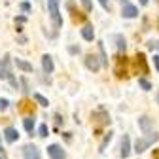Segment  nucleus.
<instances>
[{"label": "nucleus", "mask_w": 159, "mask_h": 159, "mask_svg": "<svg viewBox=\"0 0 159 159\" xmlns=\"http://www.w3.org/2000/svg\"><path fill=\"white\" fill-rule=\"evenodd\" d=\"M0 80H8V82L11 84V87L17 89V80L13 78V72H11V61L10 57L4 55L2 61H0Z\"/></svg>", "instance_id": "nucleus-1"}, {"label": "nucleus", "mask_w": 159, "mask_h": 159, "mask_svg": "<svg viewBox=\"0 0 159 159\" xmlns=\"http://www.w3.org/2000/svg\"><path fill=\"white\" fill-rule=\"evenodd\" d=\"M159 140V133H146V136L142 138H136V142H134V153H142L146 152L153 142Z\"/></svg>", "instance_id": "nucleus-2"}, {"label": "nucleus", "mask_w": 159, "mask_h": 159, "mask_svg": "<svg viewBox=\"0 0 159 159\" xmlns=\"http://www.w3.org/2000/svg\"><path fill=\"white\" fill-rule=\"evenodd\" d=\"M48 13L53 23V29H61L63 17H61V11H59V0H48Z\"/></svg>", "instance_id": "nucleus-3"}, {"label": "nucleus", "mask_w": 159, "mask_h": 159, "mask_svg": "<svg viewBox=\"0 0 159 159\" xmlns=\"http://www.w3.org/2000/svg\"><path fill=\"white\" fill-rule=\"evenodd\" d=\"M129 61H127V57L125 55H119L116 59V76L117 78H127L129 76Z\"/></svg>", "instance_id": "nucleus-4"}, {"label": "nucleus", "mask_w": 159, "mask_h": 159, "mask_svg": "<svg viewBox=\"0 0 159 159\" xmlns=\"http://www.w3.org/2000/svg\"><path fill=\"white\" fill-rule=\"evenodd\" d=\"M134 70H136V74H148L150 72L144 53H136V57H134Z\"/></svg>", "instance_id": "nucleus-5"}, {"label": "nucleus", "mask_w": 159, "mask_h": 159, "mask_svg": "<svg viewBox=\"0 0 159 159\" xmlns=\"http://www.w3.org/2000/svg\"><path fill=\"white\" fill-rule=\"evenodd\" d=\"M91 117H93V121H97L98 125H108L110 123V114L101 106V108H97L93 114H91Z\"/></svg>", "instance_id": "nucleus-6"}, {"label": "nucleus", "mask_w": 159, "mask_h": 159, "mask_svg": "<svg viewBox=\"0 0 159 159\" xmlns=\"http://www.w3.org/2000/svg\"><path fill=\"white\" fill-rule=\"evenodd\" d=\"M48 155H49L51 159H65V157H66L65 150L59 146V144H51V146H48Z\"/></svg>", "instance_id": "nucleus-7"}, {"label": "nucleus", "mask_w": 159, "mask_h": 159, "mask_svg": "<svg viewBox=\"0 0 159 159\" xmlns=\"http://www.w3.org/2000/svg\"><path fill=\"white\" fill-rule=\"evenodd\" d=\"M101 61L97 59V55H93V53H89L87 57H85V66L89 68V70H93V72H97L98 68H101Z\"/></svg>", "instance_id": "nucleus-8"}, {"label": "nucleus", "mask_w": 159, "mask_h": 159, "mask_svg": "<svg viewBox=\"0 0 159 159\" xmlns=\"http://www.w3.org/2000/svg\"><path fill=\"white\" fill-rule=\"evenodd\" d=\"M119 153H121L123 159H127L131 155V138L127 134H123V138H121V150H119Z\"/></svg>", "instance_id": "nucleus-9"}, {"label": "nucleus", "mask_w": 159, "mask_h": 159, "mask_svg": "<svg viewBox=\"0 0 159 159\" xmlns=\"http://www.w3.org/2000/svg\"><path fill=\"white\" fill-rule=\"evenodd\" d=\"M152 125H153V119L150 116H140V117H138V127H140L144 133H150Z\"/></svg>", "instance_id": "nucleus-10"}, {"label": "nucleus", "mask_w": 159, "mask_h": 159, "mask_svg": "<svg viewBox=\"0 0 159 159\" xmlns=\"http://www.w3.org/2000/svg\"><path fill=\"white\" fill-rule=\"evenodd\" d=\"M23 153H25V159H40V152L36 146H25L23 148Z\"/></svg>", "instance_id": "nucleus-11"}, {"label": "nucleus", "mask_w": 159, "mask_h": 159, "mask_svg": "<svg viewBox=\"0 0 159 159\" xmlns=\"http://www.w3.org/2000/svg\"><path fill=\"white\" fill-rule=\"evenodd\" d=\"M4 138L11 144V142H15L17 138H19V133H17V129L15 127H6L4 129Z\"/></svg>", "instance_id": "nucleus-12"}, {"label": "nucleus", "mask_w": 159, "mask_h": 159, "mask_svg": "<svg viewBox=\"0 0 159 159\" xmlns=\"http://www.w3.org/2000/svg\"><path fill=\"white\" fill-rule=\"evenodd\" d=\"M121 15H123V17H127V19H133V17H136V15H138V10H136L133 4H125V6H123V10H121Z\"/></svg>", "instance_id": "nucleus-13"}, {"label": "nucleus", "mask_w": 159, "mask_h": 159, "mask_svg": "<svg viewBox=\"0 0 159 159\" xmlns=\"http://www.w3.org/2000/svg\"><path fill=\"white\" fill-rule=\"evenodd\" d=\"M42 68H44L46 74H51V72H53V61H51L49 55H44V57H42Z\"/></svg>", "instance_id": "nucleus-14"}, {"label": "nucleus", "mask_w": 159, "mask_h": 159, "mask_svg": "<svg viewBox=\"0 0 159 159\" xmlns=\"http://www.w3.org/2000/svg\"><path fill=\"white\" fill-rule=\"evenodd\" d=\"M82 36H84V40H87V42H93V38H95L93 27H91V25H85V27L82 29Z\"/></svg>", "instance_id": "nucleus-15"}, {"label": "nucleus", "mask_w": 159, "mask_h": 159, "mask_svg": "<svg viewBox=\"0 0 159 159\" xmlns=\"http://www.w3.org/2000/svg\"><path fill=\"white\" fill-rule=\"evenodd\" d=\"M15 65H17V68H21L25 72H32V65L27 63V61H23V59H15Z\"/></svg>", "instance_id": "nucleus-16"}, {"label": "nucleus", "mask_w": 159, "mask_h": 159, "mask_svg": "<svg viewBox=\"0 0 159 159\" xmlns=\"http://www.w3.org/2000/svg\"><path fill=\"white\" fill-rule=\"evenodd\" d=\"M23 125H25V131L27 133H32L34 131V119H32V116H29V117L23 119Z\"/></svg>", "instance_id": "nucleus-17"}, {"label": "nucleus", "mask_w": 159, "mask_h": 159, "mask_svg": "<svg viewBox=\"0 0 159 159\" xmlns=\"http://www.w3.org/2000/svg\"><path fill=\"white\" fill-rule=\"evenodd\" d=\"M32 98H34V101H36L40 106H48V104H49V102H48V98H46V97H42L40 93H34V95H32Z\"/></svg>", "instance_id": "nucleus-18"}, {"label": "nucleus", "mask_w": 159, "mask_h": 159, "mask_svg": "<svg viewBox=\"0 0 159 159\" xmlns=\"http://www.w3.org/2000/svg\"><path fill=\"white\" fill-rule=\"evenodd\" d=\"M112 140V133L108 131L106 134H104V138H102V142H101V146H98V152H104V148H106V144Z\"/></svg>", "instance_id": "nucleus-19"}, {"label": "nucleus", "mask_w": 159, "mask_h": 159, "mask_svg": "<svg viewBox=\"0 0 159 159\" xmlns=\"http://www.w3.org/2000/svg\"><path fill=\"white\" fill-rule=\"evenodd\" d=\"M98 51H101V63L108 65V59H106V51H104V44L102 42H98Z\"/></svg>", "instance_id": "nucleus-20"}, {"label": "nucleus", "mask_w": 159, "mask_h": 159, "mask_svg": "<svg viewBox=\"0 0 159 159\" xmlns=\"http://www.w3.org/2000/svg\"><path fill=\"white\" fill-rule=\"evenodd\" d=\"M116 42H117V51H119V53L125 51V38H123V36L117 34V36H116Z\"/></svg>", "instance_id": "nucleus-21"}, {"label": "nucleus", "mask_w": 159, "mask_h": 159, "mask_svg": "<svg viewBox=\"0 0 159 159\" xmlns=\"http://www.w3.org/2000/svg\"><path fill=\"white\" fill-rule=\"evenodd\" d=\"M138 85H140L144 91H150V89H152V84L148 82L146 78H138Z\"/></svg>", "instance_id": "nucleus-22"}, {"label": "nucleus", "mask_w": 159, "mask_h": 159, "mask_svg": "<svg viewBox=\"0 0 159 159\" xmlns=\"http://www.w3.org/2000/svg\"><path fill=\"white\" fill-rule=\"evenodd\" d=\"M19 110H21V112H29V114H34V108L27 102V101H23L21 102V106H19Z\"/></svg>", "instance_id": "nucleus-23"}, {"label": "nucleus", "mask_w": 159, "mask_h": 159, "mask_svg": "<svg viewBox=\"0 0 159 159\" xmlns=\"http://www.w3.org/2000/svg\"><path fill=\"white\" fill-rule=\"evenodd\" d=\"M8 106H10V101H8V98H2V97H0V112L8 110Z\"/></svg>", "instance_id": "nucleus-24"}, {"label": "nucleus", "mask_w": 159, "mask_h": 159, "mask_svg": "<svg viewBox=\"0 0 159 159\" xmlns=\"http://www.w3.org/2000/svg\"><path fill=\"white\" fill-rule=\"evenodd\" d=\"M80 2H82V6H84V10H85V11H91V10H93L91 0H80Z\"/></svg>", "instance_id": "nucleus-25"}, {"label": "nucleus", "mask_w": 159, "mask_h": 159, "mask_svg": "<svg viewBox=\"0 0 159 159\" xmlns=\"http://www.w3.org/2000/svg\"><path fill=\"white\" fill-rule=\"evenodd\" d=\"M38 133H40V136H48V133H49L48 125H46V123H42V125H40V129H38Z\"/></svg>", "instance_id": "nucleus-26"}, {"label": "nucleus", "mask_w": 159, "mask_h": 159, "mask_svg": "<svg viewBox=\"0 0 159 159\" xmlns=\"http://www.w3.org/2000/svg\"><path fill=\"white\" fill-rule=\"evenodd\" d=\"M148 48L150 49H159V42H153L152 40V42H148Z\"/></svg>", "instance_id": "nucleus-27"}, {"label": "nucleus", "mask_w": 159, "mask_h": 159, "mask_svg": "<svg viewBox=\"0 0 159 159\" xmlns=\"http://www.w3.org/2000/svg\"><path fill=\"white\" fill-rule=\"evenodd\" d=\"M101 2V6L104 8V10H110V4H108V0H98Z\"/></svg>", "instance_id": "nucleus-28"}, {"label": "nucleus", "mask_w": 159, "mask_h": 159, "mask_svg": "<svg viewBox=\"0 0 159 159\" xmlns=\"http://www.w3.org/2000/svg\"><path fill=\"white\" fill-rule=\"evenodd\" d=\"M21 10H23V11H30V4L23 2V4H21Z\"/></svg>", "instance_id": "nucleus-29"}, {"label": "nucleus", "mask_w": 159, "mask_h": 159, "mask_svg": "<svg viewBox=\"0 0 159 159\" xmlns=\"http://www.w3.org/2000/svg\"><path fill=\"white\" fill-rule=\"evenodd\" d=\"M21 84H23V87H25V89H23V93H29V85H27V80H25V78L21 80Z\"/></svg>", "instance_id": "nucleus-30"}, {"label": "nucleus", "mask_w": 159, "mask_h": 159, "mask_svg": "<svg viewBox=\"0 0 159 159\" xmlns=\"http://www.w3.org/2000/svg\"><path fill=\"white\" fill-rule=\"evenodd\" d=\"M153 65H155V68L159 70V55H153Z\"/></svg>", "instance_id": "nucleus-31"}, {"label": "nucleus", "mask_w": 159, "mask_h": 159, "mask_svg": "<svg viewBox=\"0 0 159 159\" xmlns=\"http://www.w3.org/2000/svg\"><path fill=\"white\" fill-rule=\"evenodd\" d=\"M0 159H8V155H6V152H4L2 146H0Z\"/></svg>", "instance_id": "nucleus-32"}, {"label": "nucleus", "mask_w": 159, "mask_h": 159, "mask_svg": "<svg viewBox=\"0 0 159 159\" xmlns=\"http://www.w3.org/2000/svg\"><path fill=\"white\" fill-rule=\"evenodd\" d=\"M61 121H63V119H61V116L57 114V116H55V123H57V125H61Z\"/></svg>", "instance_id": "nucleus-33"}, {"label": "nucleus", "mask_w": 159, "mask_h": 159, "mask_svg": "<svg viewBox=\"0 0 159 159\" xmlns=\"http://www.w3.org/2000/svg\"><path fill=\"white\" fill-rule=\"evenodd\" d=\"M138 2H140L142 6H146V4H148V0H138Z\"/></svg>", "instance_id": "nucleus-34"}, {"label": "nucleus", "mask_w": 159, "mask_h": 159, "mask_svg": "<svg viewBox=\"0 0 159 159\" xmlns=\"http://www.w3.org/2000/svg\"><path fill=\"white\" fill-rule=\"evenodd\" d=\"M157 104H159V93H157Z\"/></svg>", "instance_id": "nucleus-35"}, {"label": "nucleus", "mask_w": 159, "mask_h": 159, "mask_svg": "<svg viewBox=\"0 0 159 159\" xmlns=\"http://www.w3.org/2000/svg\"><path fill=\"white\" fill-rule=\"evenodd\" d=\"M157 27H159V23H157Z\"/></svg>", "instance_id": "nucleus-36"}]
</instances>
